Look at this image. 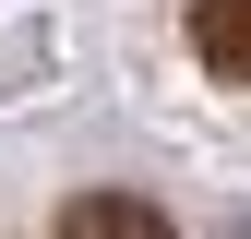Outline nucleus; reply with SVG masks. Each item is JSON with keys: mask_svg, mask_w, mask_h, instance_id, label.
Here are the masks:
<instances>
[{"mask_svg": "<svg viewBox=\"0 0 251 239\" xmlns=\"http://www.w3.org/2000/svg\"><path fill=\"white\" fill-rule=\"evenodd\" d=\"M192 60L215 84H251V0H192Z\"/></svg>", "mask_w": 251, "mask_h": 239, "instance_id": "obj_2", "label": "nucleus"}, {"mask_svg": "<svg viewBox=\"0 0 251 239\" xmlns=\"http://www.w3.org/2000/svg\"><path fill=\"white\" fill-rule=\"evenodd\" d=\"M60 239H179L144 191H72L60 203Z\"/></svg>", "mask_w": 251, "mask_h": 239, "instance_id": "obj_1", "label": "nucleus"}]
</instances>
